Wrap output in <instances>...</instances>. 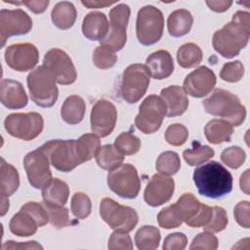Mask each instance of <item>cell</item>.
<instances>
[{
	"mask_svg": "<svg viewBox=\"0 0 250 250\" xmlns=\"http://www.w3.org/2000/svg\"><path fill=\"white\" fill-rule=\"evenodd\" d=\"M188 243L187 236L182 232H174L168 234L163 242L164 250H183Z\"/></svg>",
	"mask_w": 250,
	"mask_h": 250,
	"instance_id": "obj_51",
	"label": "cell"
},
{
	"mask_svg": "<svg viewBox=\"0 0 250 250\" xmlns=\"http://www.w3.org/2000/svg\"><path fill=\"white\" fill-rule=\"evenodd\" d=\"M50 163L61 172H70L82 161L75 149V140H51L39 147Z\"/></svg>",
	"mask_w": 250,
	"mask_h": 250,
	"instance_id": "obj_7",
	"label": "cell"
},
{
	"mask_svg": "<svg viewBox=\"0 0 250 250\" xmlns=\"http://www.w3.org/2000/svg\"><path fill=\"white\" fill-rule=\"evenodd\" d=\"M100 147L101 142L96 134H84L78 140H75L76 153L82 163L96 156Z\"/></svg>",
	"mask_w": 250,
	"mask_h": 250,
	"instance_id": "obj_32",
	"label": "cell"
},
{
	"mask_svg": "<svg viewBox=\"0 0 250 250\" xmlns=\"http://www.w3.org/2000/svg\"><path fill=\"white\" fill-rule=\"evenodd\" d=\"M9 227L12 233L23 237L33 235L38 229V225L33 217L22 210H20L19 213L13 216Z\"/></svg>",
	"mask_w": 250,
	"mask_h": 250,
	"instance_id": "obj_29",
	"label": "cell"
},
{
	"mask_svg": "<svg viewBox=\"0 0 250 250\" xmlns=\"http://www.w3.org/2000/svg\"><path fill=\"white\" fill-rule=\"evenodd\" d=\"M130 17V8L126 4H118L109 12L110 24L106 36L100 41L101 45L111 51H120L126 44V28Z\"/></svg>",
	"mask_w": 250,
	"mask_h": 250,
	"instance_id": "obj_12",
	"label": "cell"
},
{
	"mask_svg": "<svg viewBox=\"0 0 250 250\" xmlns=\"http://www.w3.org/2000/svg\"><path fill=\"white\" fill-rule=\"evenodd\" d=\"M114 146L123 155H133L139 151L141 141L130 132H123L115 139Z\"/></svg>",
	"mask_w": 250,
	"mask_h": 250,
	"instance_id": "obj_38",
	"label": "cell"
},
{
	"mask_svg": "<svg viewBox=\"0 0 250 250\" xmlns=\"http://www.w3.org/2000/svg\"><path fill=\"white\" fill-rule=\"evenodd\" d=\"M213 215V207L205 204H201L195 215L186 222V224L190 228H201L205 227L211 221Z\"/></svg>",
	"mask_w": 250,
	"mask_h": 250,
	"instance_id": "obj_49",
	"label": "cell"
},
{
	"mask_svg": "<svg viewBox=\"0 0 250 250\" xmlns=\"http://www.w3.org/2000/svg\"><path fill=\"white\" fill-rule=\"evenodd\" d=\"M4 126L11 136L23 141H31L42 132L44 121L38 112L12 113L5 118Z\"/></svg>",
	"mask_w": 250,
	"mask_h": 250,
	"instance_id": "obj_10",
	"label": "cell"
},
{
	"mask_svg": "<svg viewBox=\"0 0 250 250\" xmlns=\"http://www.w3.org/2000/svg\"><path fill=\"white\" fill-rule=\"evenodd\" d=\"M240 188L246 194H249V170L247 169L240 177Z\"/></svg>",
	"mask_w": 250,
	"mask_h": 250,
	"instance_id": "obj_57",
	"label": "cell"
},
{
	"mask_svg": "<svg viewBox=\"0 0 250 250\" xmlns=\"http://www.w3.org/2000/svg\"><path fill=\"white\" fill-rule=\"evenodd\" d=\"M214 149L208 146L200 145L195 141L192 143V147L186 149L183 152L185 161L189 166H196L202 164L214 156Z\"/></svg>",
	"mask_w": 250,
	"mask_h": 250,
	"instance_id": "obj_35",
	"label": "cell"
},
{
	"mask_svg": "<svg viewBox=\"0 0 250 250\" xmlns=\"http://www.w3.org/2000/svg\"><path fill=\"white\" fill-rule=\"evenodd\" d=\"M109 188L123 198H136L140 192L141 181L136 168L131 164H121L107 175Z\"/></svg>",
	"mask_w": 250,
	"mask_h": 250,
	"instance_id": "obj_11",
	"label": "cell"
},
{
	"mask_svg": "<svg viewBox=\"0 0 250 250\" xmlns=\"http://www.w3.org/2000/svg\"><path fill=\"white\" fill-rule=\"evenodd\" d=\"M166 113L167 107L162 98L150 95L141 104L135 125L144 134H152L160 128Z\"/></svg>",
	"mask_w": 250,
	"mask_h": 250,
	"instance_id": "obj_9",
	"label": "cell"
},
{
	"mask_svg": "<svg viewBox=\"0 0 250 250\" xmlns=\"http://www.w3.org/2000/svg\"><path fill=\"white\" fill-rule=\"evenodd\" d=\"M249 36L250 14L237 11L229 23L214 33L212 45L222 57L231 59L246 47Z\"/></svg>",
	"mask_w": 250,
	"mask_h": 250,
	"instance_id": "obj_1",
	"label": "cell"
},
{
	"mask_svg": "<svg viewBox=\"0 0 250 250\" xmlns=\"http://www.w3.org/2000/svg\"><path fill=\"white\" fill-rule=\"evenodd\" d=\"M218 238L210 231H204L198 233L192 240L189 249H206L215 250L218 248Z\"/></svg>",
	"mask_w": 250,
	"mask_h": 250,
	"instance_id": "obj_48",
	"label": "cell"
},
{
	"mask_svg": "<svg viewBox=\"0 0 250 250\" xmlns=\"http://www.w3.org/2000/svg\"><path fill=\"white\" fill-rule=\"evenodd\" d=\"M228 222L229 220L226 210L220 206H214L211 221L204 227V229L210 232H220L226 229Z\"/></svg>",
	"mask_w": 250,
	"mask_h": 250,
	"instance_id": "obj_46",
	"label": "cell"
},
{
	"mask_svg": "<svg viewBox=\"0 0 250 250\" xmlns=\"http://www.w3.org/2000/svg\"><path fill=\"white\" fill-rule=\"evenodd\" d=\"M176 203L181 211L185 223L195 215V213L198 211L201 205L197 198L192 193L189 192L184 193Z\"/></svg>",
	"mask_w": 250,
	"mask_h": 250,
	"instance_id": "obj_40",
	"label": "cell"
},
{
	"mask_svg": "<svg viewBox=\"0 0 250 250\" xmlns=\"http://www.w3.org/2000/svg\"><path fill=\"white\" fill-rule=\"evenodd\" d=\"M9 209V199L6 195H1V216H4Z\"/></svg>",
	"mask_w": 250,
	"mask_h": 250,
	"instance_id": "obj_58",
	"label": "cell"
},
{
	"mask_svg": "<svg viewBox=\"0 0 250 250\" xmlns=\"http://www.w3.org/2000/svg\"><path fill=\"white\" fill-rule=\"evenodd\" d=\"M193 182L199 194L209 198H221L232 189L231 174L217 161L197 167L193 172Z\"/></svg>",
	"mask_w": 250,
	"mask_h": 250,
	"instance_id": "obj_2",
	"label": "cell"
},
{
	"mask_svg": "<svg viewBox=\"0 0 250 250\" xmlns=\"http://www.w3.org/2000/svg\"><path fill=\"white\" fill-rule=\"evenodd\" d=\"M27 87L31 100L39 106L50 107L58 100L57 79L45 65L37 66L27 76Z\"/></svg>",
	"mask_w": 250,
	"mask_h": 250,
	"instance_id": "obj_4",
	"label": "cell"
},
{
	"mask_svg": "<svg viewBox=\"0 0 250 250\" xmlns=\"http://www.w3.org/2000/svg\"><path fill=\"white\" fill-rule=\"evenodd\" d=\"M164 18L162 12L147 5L140 9L137 16L136 33L141 44L148 46L158 42L163 34Z\"/></svg>",
	"mask_w": 250,
	"mask_h": 250,
	"instance_id": "obj_6",
	"label": "cell"
},
{
	"mask_svg": "<svg viewBox=\"0 0 250 250\" xmlns=\"http://www.w3.org/2000/svg\"><path fill=\"white\" fill-rule=\"evenodd\" d=\"M175 189L174 180L162 174H155L151 177L144 192L145 201L152 207L160 206L168 202Z\"/></svg>",
	"mask_w": 250,
	"mask_h": 250,
	"instance_id": "obj_18",
	"label": "cell"
},
{
	"mask_svg": "<svg viewBox=\"0 0 250 250\" xmlns=\"http://www.w3.org/2000/svg\"><path fill=\"white\" fill-rule=\"evenodd\" d=\"M124 160V155L121 154L114 146L104 145L100 147L96 154L97 164L104 170L112 171L119 167Z\"/></svg>",
	"mask_w": 250,
	"mask_h": 250,
	"instance_id": "obj_31",
	"label": "cell"
},
{
	"mask_svg": "<svg viewBox=\"0 0 250 250\" xmlns=\"http://www.w3.org/2000/svg\"><path fill=\"white\" fill-rule=\"evenodd\" d=\"M150 73L146 64L134 63L126 67L122 74L120 95L128 104H135L146 94L149 85Z\"/></svg>",
	"mask_w": 250,
	"mask_h": 250,
	"instance_id": "obj_5",
	"label": "cell"
},
{
	"mask_svg": "<svg viewBox=\"0 0 250 250\" xmlns=\"http://www.w3.org/2000/svg\"><path fill=\"white\" fill-rule=\"evenodd\" d=\"M250 205L248 201H241L237 203L234 207L233 215L237 224L245 229L250 228V219H249Z\"/></svg>",
	"mask_w": 250,
	"mask_h": 250,
	"instance_id": "obj_52",
	"label": "cell"
},
{
	"mask_svg": "<svg viewBox=\"0 0 250 250\" xmlns=\"http://www.w3.org/2000/svg\"><path fill=\"white\" fill-rule=\"evenodd\" d=\"M3 250L8 249H43V247L36 241H27L24 243H18L13 240H9L2 245Z\"/></svg>",
	"mask_w": 250,
	"mask_h": 250,
	"instance_id": "obj_53",
	"label": "cell"
},
{
	"mask_svg": "<svg viewBox=\"0 0 250 250\" xmlns=\"http://www.w3.org/2000/svg\"><path fill=\"white\" fill-rule=\"evenodd\" d=\"M155 167L159 174L171 176L180 170L181 160L177 152L171 150L164 151L158 156Z\"/></svg>",
	"mask_w": 250,
	"mask_h": 250,
	"instance_id": "obj_36",
	"label": "cell"
},
{
	"mask_svg": "<svg viewBox=\"0 0 250 250\" xmlns=\"http://www.w3.org/2000/svg\"><path fill=\"white\" fill-rule=\"evenodd\" d=\"M81 3L87 8L93 9V8H104L112 4H115L116 1H81Z\"/></svg>",
	"mask_w": 250,
	"mask_h": 250,
	"instance_id": "obj_56",
	"label": "cell"
},
{
	"mask_svg": "<svg viewBox=\"0 0 250 250\" xmlns=\"http://www.w3.org/2000/svg\"><path fill=\"white\" fill-rule=\"evenodd\" d=\"M246 154L245 151L237 146H229L223 150L221 153V160L229 168L237 169L245 161Z\"/></svg>",
	"mask_w": 250,
	"mask_h": 250,
	"instance_id": "obj_43",
	"label": "cell"
},
{
	"mask_svg": "<svg viewBox=\"0 0 250 250\" xmlns=\"http://www.w3.org/2000/svg\"><path fill=\"white\" fill-rule=\"evenodd\" d=\"M91 200L86 193L75 192L71 198V212L77 219H85L91 213Z\"/></svg>",
	"mask_w": 250,
	"mask_h": 250,
	"instance_id": "obj_42",
	"label": "cell"
},
{
	"mask_svg": "<svg viewBox=\"0 0 250 250\" xmlns=\"http://www.w3.org/2000/svg\"><path fill=\"white\" fill-rule=\"evenodd\" d=\"M160 238V231L157 228L144 226L136 232L135 242L140 250H153L158 247Z\"/></svg>",
	"mask_w": 250,
	"mask_h": 250,
	"instance_id": "obj_34",
	"label": "cell"
},
{
	"mask_svg": "<svg viewBox=\"0 0 250 250\" xmlns=\"http://www.w3.org/2000/svg\"><path fill=\"white\" fill-rule=\"evenodd\" d=\"M76 14V9L72 3L62 1L55 5L51 13V19L58 28L65 30L74 24Z\"/></svg>",
	"mask_w": 250,
	"mask_h": 250,
	"instance_id": "obj_28",
	"label": "cell"
},
{
	"mask_svg": "<svg viewBox=\"0 0 250 250\" xmlns=\"http://www.w3.org/2000/svg\"><path fill=\"white\" fill-rule=\"evenodd\" d=\"M23 166L28 182L34 188H42L52 179L50 160L39 147L24 156Z\"/></svg>",
	"mask_w": 250,
	"mask_h": 250,
	"instance_id": "obj_15",
	"label": "cell"
},
{
	"mask_svg": "<svg viewBox=\"0 0 250 250\" xmlns=\"http://www.w3.org/2000/svg\"><path fill=\"white\" fill-rule=\"evenodd\" d=\"M21 210L28 213L31 217H33V219L36 221L38 227H43L45 226L50 220H49V214L46 210V208L44 207V205L37 203V202H27L25 203Z\"/></svg>",
	"mask_w": 250,
	"mask_h": 250,
	"instance_id": "obj_47",
	"label": "cell"
},
{
	"mask_svg": "<svg viewBox=\"0 0 250 250\" xmlns=\"http://www.w3.org/2000/svg\"><path fill=\"white\" fill-rule=\"evenodd\" d=\"M43 203L53 206H63L69 195L67 184L58 178H52L42 188Z\"/></svg>",
	"mask_w": 250,
	"mask_h": 250,
	"instance_id": "obj_24",
	"label": "cell"
},
{
	"mask_svg": "<svg viewBox=\"0 0 250 250\" xmlns=\"http://www.w3.org/2000/svg\"><path fill=\"white\" fill-rule=\"evenodd\" d=\"M158 225L163 229H174L180 227L184 220L177 203L162 209L157 215Z\"/></svg>",
	"mask_w": 250,
	"mask_h": 250,
	"instance_id": "obj_37",
	"label": "cell"
},
{
	"mask_svg": "<svg viewBox=\"0 0 250 250\" xmlns=\"http://www.w3.org/2000/svg\"><path fill=\"white\" fill-rule=\"evenodd\" d=\"M43 205L49 214L50 223L56 229H62L72 224L69 219L68 210L63 206H53L45 203Z\"/></svg>",
	"mask_w": 250,
	"mask_h": 250,
	"instance_id": "obj_41",
	"label": "cell"
},
{
	"mask_svg": "<svg viewBox=\"0 0 250 250\" xmlns=\"http://www.w3.org/2000/svg\"><path fill=\"white\" fill-rule=\"evenodd\" d=\"M193 18L189 11L179 9L172 12L167 20L168 32L173 37H181L188 34L192 26Z\"/></svg>",
	"mask_w": 250,
	"mask_h": 250,
	"instance_id": "obj_26",
	"label": "cell"
},
{
	"mask_svg": "<svg viewBox=\"0 0 250 250\" xmlns=\"http://www.w3.org/2000/svg\"><path fill=\"white\" fill-rule=\"evenodd\" d=\"M21 4L25 5L31 12L35 13V14H40L43 13L48 5H49V1L48 0H43V1H23L21 2Z\"/></svg>",
	"mask_w": 250,
	"mask_h": 250,
	"instance_id": "obj_54",
	"label": "cell"
},
{
	"mask_svg": "<svg viewBox=\"0 0 250 250\" xmlns=\"http://www.w3.org/2000/svg\"><path fill=\"white\" fill-rule=\"evenodd\" d=\"M108 21L106 16L101 12L87 14L82 22L83 35L92 41L103 40L108 32Z\"/></svg>",
	"mask_w": 250,
	"mask_h": 250,
	"instance_id": "obj_23",
	"label": "cell"
},
{
	"mask_svg": "<svg viewBox=\"0 0 250 250\" xmlns=\"http://www.w3.org/2000/svg\"><path fill=\"white\" fill-rule=\"evenodd\" d=\"M108 249L110 250H116V249H133V243L131 240L130 235L126 231H120L115 230L113 233H111L109 239H108Z\"/></svg>",
	"mask_w": 250,
	"mask_h": 250,
	"instance_id": "obj_50",
	"label": "cell"
},
{
	"mask_svg": "<svg viewBox=\"0 0 250 250\" xmlns=\"http://www.w3.org/2000/svg\"><path fill=\"white\" fill-rule=\"evenodd\" d=\"M206 112L219 116L231 126H239L246 117V108L237 96L224 89H215L212 95L202 103Z\"/></svg>",
	"mask_w": 250,
	"mask_h": 250,
	"instance_id": "obj_3",
	"label": "cell"
},
{
	"mask_svg": "<svg viewBox=\"0 0 250 250\" xmlns=\"http://www.w3.org/2000/svg\"><path fill=\"white\" fill-rule=\"evenodd\" d=\"M100 215L112 229L126 232L133 230L139 220L135 209L120 205L108 197L101 201Z\"/></svg>",
	"mask_w": 250,
	"mask_h": 250,
	"instance_id": "obj_8",
	"label": "cell"
},
{
	"mask_svg": "<svg viewBox=\"0 0 250 250\" xmlns=\"http://www.w3.org/2000/svg\"><path fill=\"white\" fill-rule=\"evenodd\" d=\"M116 119L117 110L115 105L110 101L99 100L91 110V129L97 136L104 138L113 131Z\"/></svg>",
	"mask_w": 250,
	"mask_h": 250,
	"instance_id": "obj_16",
	"label": "cell"
},
{
	"mask_svg": "<svg viewBox=\"0 0 250 250\" xmlns=\"http://www.w3.org/2000/svg\"><path fill=\"white\" fill-rule=\"evenodd\" d=\"M117 62V56L109 48L100 45L94 50L93 62L100 69L112 67Z\"/></svg>",
	"mask_w": 250,
	"mask_h": 250,
	"instance_id": "obj_39",
	"label": "cell"
},
{
	"mask_svg": "<svg viewBox=\"0 0 250 250\" xmlns=\"http://www.w3.org/2000/svg\"><path fill=\"white\" fill-rule=\"evenodd\" d=\"M43 65L54 73L59 84L69 85L76 80L75 66L68 55L61 49L49 50L44 56Z\"/></svg>",
	"mask_w": 250,
	"mask_h": 250,
	"instance_id": "obj_13",
	"label": "cell"
},
{
	"mask_svg": "<svg viewBox=\"0 0 250 250\" xmlns=\"http://www.w3.org/2000/svg\"><path fill=\"white\" fill-rule=\"evenodd\" d=\"M160 97L164 101L168 117L182 115L188 106V99L185 90L180 86H169L160 92Z\"/></svg>",
	"mask_w": 250,
	"mask_h": 250,
	"instance_id": "obj_21",
	"label": "cell"
},
{
	"mask_svg": "<svg viewBox=\"0 0 250 250\" xmlns=\"http://www.w3.org/2000/svg\"><path fill=\"white\" fill-rule=\"evenodd\" d=\"M1 103L10 109L22 108L27 104V96L21 82L3 79L0 87Z\"/></svg>",
	"mask_w": 250,
	"mask_h": 250,
	"instance_id": "obj_20",
	"label": "cell"
},
{
	"mask_svg": "<svg viewBox=\"0 0 250 250\" xmlns=\"http://www.w3.org/2000/svg\"><path fill=\"white\" fill-rule=\"evenodd\" d=\"M204 133L209 143L219 145L230 141L233 128L231 124L226 120L212 119L205 125Z\"/></svg>",
	"mask_w": 250,
	"mask_h": 250,
	"instance_id": "obj_27",
	"label": "cell"
},
{
	"mask_svg": "<svg viewBox=\"0 0 250 250\" xmlns=\"http://www.w3.org/2000/svg\"><path fill=\"white\" fill-rule=\"evenodd\" d=\"M150 75L157 80L169 77L174 71V62L169 52L158 50L150 54L146 61Z\"/></svg>",
	"mask_w": 250,
	"mask_h": 250,
	"instance_id": "obj_22",
	"label": "cell"
},
{
	"mask_svg": "<svg viewBox=\"0 0 250 250\" xmlns=\"http://www.w3.org/2000/svg\"><path fill=\"white\" fill-rule=\"evenodd\" d=\"M188 137V129L179 123L170 125L165 131V140L171 146H180L186 143Z\"/></svg>",
	"mask_w": 250,
	"mask_h": 250,
	"instance_id": "obj_44",
	"label": "cell"
},
{
	"mask_svg": "<svg viewBox=\"0 0 250 250\" xmlns=\"http://www.w3.org/2000/svg\"><path fill=\"white\" fill-rule=\"evenodd\" d=\"M86 104L84 100L77 95L67 97L61 109V116L67 124L75 125L80 123L85 115Z\"/></svg>",
	"mask_w": 250,
	"mask_h": 250,
	"instance_id": "obj_25",
	"label": "cell"
},
{
	"mask_svg": "<svg viewBox=\"0 0 250 250\" xmlns=\"http://www.w3.org/2000/svg\"><path fill=\"white\" fill-rule=\"evenodd\" d=\"M20 186V176L18 170L3 158L0 166V188L1 195H12Z\"/></svg>",
	"mask_w": 250,
	"mask_h": 250,
	"instance_id": "obj_30",
	"label": "cell"
},
{
	"mask_svg": "<svg viewBox=\"0 0 250 250\" xmlns=\"http://www.w3.org/2000/svg\"><path fill=\"white\" fill-rule=\"evenodd\" d=\"M206 4L210 10L217 13H222L227 11L232 5V2L226 1V0H219V1H206Z\"/></svg>",
	"mask_w": 250,
	"mask_h": 250,
	"instance_id": "obj_55",
	"label": "cell"
},
{
	"mask_svg": "<svg viewBox=\"0 0 250 250\" xmlns=\"http://www.w3.org/2000/svg\"><path fill=\"white\" fill-rule=\"evenodd\" d=\"M203 58V54L198 45L194 43H186L182 45L177 52V61L180 66L191 68L198 65Z\"/></svg>",
	"mask_w": 250,
	"mask_h": 250,
	"instance_id": "obj_33",
	"label": "cell"
},
{
	"mask_svg": "<svg viewBox=\"0 0 250 250\" xmlns=\"http://www.w3.org/2000/svg\"><path fill=\"white\" fill-rule=\"evenodd\" d=\"M32 28L31 18L22 10L0 11V38L1 46L4 47L6 40L15 35H23Z\"/></svg>",
	"mask_w": 250,
	"mask_h": 250,
	"instance_id": "obj_14",
	"label": "cell"
},
{
	"mask_svg": "<svg viewBox=\"0 0 250 250\" xmlns=\"http://www.w3.org/2000/svg\"><path fill=\"white\" fill-rule=\"evenodd\" d=\"M216 85V75L207 66H200L190 72L184 81L186 94L194 98H202L209 94Z\"/></svg>",
	"mask_w": 250,
	"mask_h": 250,
	"instance_id": "obj_19",
	"label": "cell"
},
{
	"mask_svg": "<svg viewBox=\"0 0 250 250\" xmlns=\"http://www.w3.org/2000/svg\"><path fill=\"white\" fill-rule=\"evenodd\" d=\"M37 48L30 43H18L7 47L5 61L14 70L24 72L32 69L38 62Z\"/></svg>",
	"mask_w": 250,
	"mask_h": 250,
	"instance_id": "obj_17",
	"label": "cell"
},
{
	"mask_svg": "<svg viewBox=\"0 0 250 250\" xmlns=\"http://www.w3.org/2000/svg\"><path fill=\"white\" fill-rule=\"evenodd\" d=\"M244 75V66L239 61L229 62L223 65L220 71V77L227 82H237Z\"/></svg>",
	"mask_w": 250,
	"mask_h": 250,
	"instance_id": "obj_45",
	"label": "cell"
}]
</instances>
